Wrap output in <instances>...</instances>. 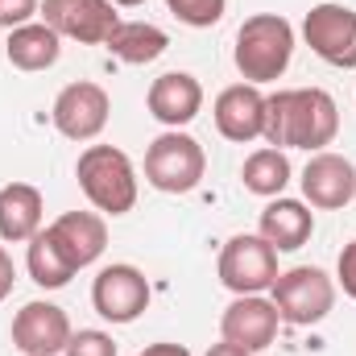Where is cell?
Here are the masks:
<instances>
[{
  "instance_id": "cell-20",
  "label": "cell",
  "mask_w": 356,
  "mask_h": 356,
  "mask_svg": "<svg viewBox=\"0 0 356 356\" xmlns=\"http://www.w3.org/2000/svg\"><path fill=\"white\" fill-rule=\"evenodd\" d=\"M104 46H108L120 63L145 67V63H154V58H162V54L170 50V38H166V29L149 25V21H120V25L108 33Z\"/></svg>"
},
{
  "instance_id": "cell-17",
  "label": "cell",
  "mask_w": 356,
  "mask_h": 356,
  "mask_svg": "<svg viewBox=\"0 0 356 356\" xmlns=\"http://www.w3.org/2000/svg\"><path fill=\"white\" fill-rule=\"evenodd\" d=\"M42 216H46V203H42V191L29 186V182H8L0 186V241L8 245H29L38 232H42Z\"/></svg>"
},
{
  "instance_id": "cell-28",
  "label": "cell",
  "mask_w": 356,
  "mask_h": 356,
  "mask_svg": "<svg viewBox=\"0 0 356 356\" xmlns=\"http://www.w3.org/2000/svg\"><path fill=\"white\" fill-rule=\"evenodd\" d=\"M137 356H191V348H182V344H149V348H141Z\"/></svg>"
},
{
  "instance_id": "cell-3",
  "label": "cell",
  "mask_w": 356,
  "mask_h": 356,
  "mask_svg": "<svg viewBox=\"0 0 356 356\" xmlns=\"http://www.w3.org/2000/svg\"><path fill=\"white\" fill-rule=\"evenodd\" d=\"M75 178L99 216H124L137 203V166L116 145H88L75 162Z\"/></svg>"
},
{
  "instance_id": "cell-23",
  "label": "cell",
  "mask_w": 356,
  "mask_h": 356,
  "mask_svg": "<svg viewBox=\"0 0 356 356\" xmlns=\"http://www.w3.org/2000/svg\"><path fill=\"white\" fill-rule=\"evenodd\" d=\"M166 8L191 29H211V25L224 21L228 0H166Z\"/></svg>"
},
{
  "instance_id": "cell-14",
  "label": "cell",
  "mask_w": 356,
  "mask_h": 356,
  "mask_svg": "<svg viewBox=\"0 0 356 356\" xmlns=\"http://www.w3.org/2000/svg\"><path fill=\"white\" fill-rule=\"evenodd\" d=\"M211 116H216L220 137H228L236 145H249V141L266 137V95H261V88H253V83L224 88L216 95Z\"/></svg>"
},
{
  "instance_id": "cell-21",
  "label": "cell",
  "mask_w": 356,
  "mask_h": 356,
  "mask_svg": "<svg viewBox=\"0 0 356 356\" xmlns=\"http://www.w3.org/2000/svg\"><path fill=\"white\" fill-rule=\"evenodd\" d=\"M25 269H29V277L42 286V290H63L79 269L71 266V257L54 245V236L42 228L33 241H29V253H25Z\"/></svg>"
},
{
  "instance_id": "cell-16",
  "label": "cell",
  "mask_w": 356,
  "mask_h": 356,
  "mask_svg": "<svg viewBox=\"0 0 356 356\" xmlns=\"http://www.w3.org/2000/svg\"><path fill=\"white\" fill-rule=\"evenodd\" d=\"M46 232H50L54 245L71 257L75 269L95 266V261L104 257V249H108V224H104V216H95V211H67V216H58Z\"/></svg>"
},
{
  "instance_id": "cell-26",
  "label": "cell",
  "mask_w": 356,
  "mask_h": 356,
  "mask_svg": "<svg viewBox=\"0 0 356 356\" xmlns=\"http://www.w3.org/2000/svg\"><path fill=\"white\" fill-rule=\"evenodd\" d=\"M336 282L344 286L348 298H356V241L344 245V253H340V261H336Z\"/></svg>"
},
{
  "instance_id": "cell-29",
  "label": "cell",
  "mask_w": 356,
  "mask_h": 356,
  "mask_svg": "<svg viewBox=\"0 0 356 356\" xmlns=\"http://www.w3.org/2000/svg\"><path fill=\"white\" fill-rule=\"evenodd\" d=\"M207 356H253L249 348H241V344H228V340H220V344H211Z\"/></svg>"
},
{
  "instance_id": "cell-30",
  "label": "cell",
  "mask_w": 356,
  "mask_h": 356,
  "mask_svg": "<svg viewBox=\"0 0 356 356\" xmlns=\"http://www.w3.org/2000/svg\"><path fill=\"white\" fill-rule=\"evenodd\" d=\"M112 4H120V8H137V4H145V0H112Z\"/></svg>"
},
{
  "instance_id": "cell-11",
  "label": "cell",
  "mask_w": 356,
  "mask_h": 356,
  "mask_svg": "<svg viewBox=\"0 0 356 356\" xmlns=\"http://www.w3.org/2000/svg\"><path fill=\"white\" fill-rule=\"evenodd\" d=\"M71 340V319L63 307L33 298L13 315V348H21L25 356H58L67 353Z\"/></svg>"
},
{
  "instance_id": "cell-8",
  "label": "cell",
  "mask_w": 356,
  "mask_h": 356,
  "mask_svg": "<svg viewBox=\"0 0 356 356\" xmlns=\"http://www.w3.org/2000/svg\"><path fill=\"white\" fill-rule=\"evenodd\" d=\"M108 112H112L108 91L99 83H91V79H79V83H67L54 95L50 120L67 141H95L108 124Z\"/></svg>"
},
{
  "instance_id": "cell-18",
  "label": "cell",
  "mask_w": 356,
  "mask_h": 356,
  "mask_svg": "<svg viewBox=\"0 0 356 356\" xmlns=\"http://www.w3.org/2000/svg\"><path fill=\"white\" fill-rule=\"evenodd\" d=\"M311 232H315V211H311L302 199H282V195H277V199L266 203V211H261V232H257V236H266L277 253L302 249V245L311 241Z\"/></svg>"
},
{
  "instance_id": "cell-9",
  "label": "cell",
  "mask_w": 356,
  "mask_h": 356,
  "mask_svg": "<svg viewBox=\"0 0 356 356\" xmlns=\"http://www.w3.org/2000/svg\"><path fill=\"white\" fill-rule=\"evenodd\" d=\"M38 13L58 38L83 42V46H104L108 33L120 25L112 0H42Z\"/></svg>"
},
{
  "instance_id": "cell-15",
  "label": "cell",
  "mask_w": 356,
  "mask_h": 356,
  "mask_svg": "<svg viewBox=\"0 0 356 356\" xmlns=\"http://www.w3.org/2000/svg\"><path fill=\"white\" fill-rule=\"evenodd\" d=\"M145 104H149V116H154L158 124L182 129V124H191V120L203 112V88H199V79L186 75V71H166V75H158V79L149 83Z\"/></svg>"
},
{
  "instance_id": "cell-13",
  "label": "cell",
  "mask_w": 356,
  "mask_h": 356,
  "mask_svg": "<svg viewBox=\"0 0 356 356\" xmlns=\"http://www.w3.org/2000/svg\"><path fill=\"white\" fill-rule=\"evenodd\" d=\"M277 307L273 298H261V294H236V302L220 315V336L228 344H241L249 353H266L269 344L277 340Z\"/></svg>"
},
{
  "instance_id": "cell-22",
  "label": "cell",
  "mask_w": 356,
  "mask_h": 356,
  "mask_svg": "<svg viewBox=\"0 0 356 356\" xmlns=\"http://www.w3.org/2000/svg\"><path fill=\"white\" fill-rule=\"evenodd\" d=\"M241 182H245V191H253V195H261V199H277L282 191H286V182H290V158L282 154V149H253L249 158H245V170H241Z\"/></svg>"
},
{
  "instance_id": "cell-2",
  "label": "cell",
  "mask_w": 356,
  "mask_h": 356,
  "mask_svg": "<svg viewBox=\"0 0 356 356\" xmlns=\"http://www.w3.org/2000/svg\"><path fill=\"white\" fill-rule=\"evenodd\" d=\"M290 58H294V25L282 13L245 17V25L236 29V50H232V63L245 83L261 88V83L282 79Z\"/></svg>"
},
{
  "instance_id": "cell-27",
  "label": "cell",
  "mask_w": 356,
  "mask_h": 356,
  "mask_svg": "<svg viewBox=\"0 0 356 356\" xmlns=\"http://www.w3.org/2000/svg\"><path fill=\"white\" fill-rule=\"evenodd\" d=\"M13 282H17V269H13V257L0 249V302L8 298V290H13Z\"/></svg>"
},
{
  "instance_id": "cell-10",
  "label": "cell",
  "mask_w": 356,
  "mask_h": 356,
  "mask_svg": "<svg viewBox=\"0 0 356 356\" xmlns=\"http://www.w3.org/2000/svg\"><path fill=\"white\" fill-rule=\"evenodd\" d=\"M91 307L108 323H133L149 307V282L137 266H104L91 282Z\"/></svg>"
},
{
  "instance_id": "cell-6",
  "label": "cell",
  "mask_w": 356,
  "mask_h": 356,
  "mask_svg": "<svg viewBox=\"0 0 356 356\" xmlns=\"http://www.w3.org/2000/svg\"><path fill=\"white\" fill-rule=\"evenodd\" d=\"M277 277V249L269 245L266 236H232L220 249V282L232 294H261L273 286Z\"/></svg>"
},
{
  "instance_id": "cell-5",
  "label": "cell",
  "mask_w": 356,
  "mask_h": 356,
  "mask_svg": "<svg viewBox=\"0 0 356 356\" xmlns=\"http://www.w3.org/2000/svg\"><path fill=\"white\" fill-rule=\"evenodd\" d=\"M269 294H273V307H277L282 323H294V327L323 323L336 307V282L319 266H294L286 273H277Z\"/></svg>"
},
{
  "instance_id": "cell-24",
  "label": "cell",
  "mask_w": 356,
  "mask_h": 356,
  "mask_svg": "<svg viewBox=\"0 0 356 356\" xmlns=\"http://www.w3.org/2000/svg\"><path fill=\"white\" fill-rule=\"evenodd\" d=\"M63 356H116V340H112L108 332L83 327V332H71L67 353H63Z\"/></svg>"
},
{
  "instance_id": "cell-12",
  "label": "cell",
  "mask_w": 356,
  "mask_h": 356,
  "mask_svg": "<svg viewBox=\"0 0 356 356\" xmlns=\"http://www.w3.org/2000/svg\"><path fill=\"white\" fill-rule=\"evenodd\" d=\"M298 182H302V199L319 211H340L356 199V166L344 154H332V149L311 154Z\"/></svg>"
},
{
  "instance_id": "cell-1",
  "label": "cell",
  "mask_w": 356,
  "mask_h": 356,
  "mask_svg": "<svg viewBox=\"0 0 356 356\" xmlns=\"http://www.w3.org/2000/svg\"><path fill=\"white\" fill-rule=\"evenodd\" d=\"M340 133V108L323 88H286L266 95V141L273 149L319 154Z\"/></svg>"
},
{
  "instance_id": "cell-25",
  "label": "cell",
  "mask_w": 356,
  "mask_h": 356,
  "mask_svg": "<svg viewBox=\"0 0 356 356\" xmlns=\"http://www.w3.org/2000/svg\"><path fill=\"white\" fill-rule=\"evenodd\" d=\"M38 8H42V0H0V29H21V25H29L33 17H38Z\"/></svg>"
},
{
  "instance_id": "cell-7",
  "label": "cell",
  "mask_w": 356,
  "mask_h": 356,
  "mask_svg": "<svg viewBox=\"0 0 356 356\" xmlns=\"http://www.w3.org/2000/svg\"><path fill=\"white\" fill-rule=\"evenodd\" d=\"M302 38L307 46L340 71H356V8L348 4H315L302 17Z\"/></svg>"
},
{
  "instance_id": "cell-19",
  "label": "cell",
  "mask_w": 356,
  "mask_h": 356,
  "mask_svg": "<svg viewBox=\"0 0 356 356\" xmlns=\"http://www.w3.org/2000/svg\"><path fill=\"white\" fill-rule=\"evenodd\" d=\"M4 54H8V63H13L17 71L33 75V71H46V67L58 63V54H63V38H58L46 21H29V25H21V29L8 33Z\"/></svg>"
},
{
  "instance_id": "cell-4",
  "label": "cell",
  "mask_w": 356,
  "mask_h": 356,
  "mask_svg": "<svg viewBox=\"0 0 356 356\" xmlns=\"http://www.w3.org/2000/svg\"><path fill=\"white\" fill-rule=\"evenodd\" d=\"M207 170V158H203V145L182 133V129H166L162 137L149 141L145 149V182L162 195H186L203 182Z\"/></svg>"
}]
</instances>
